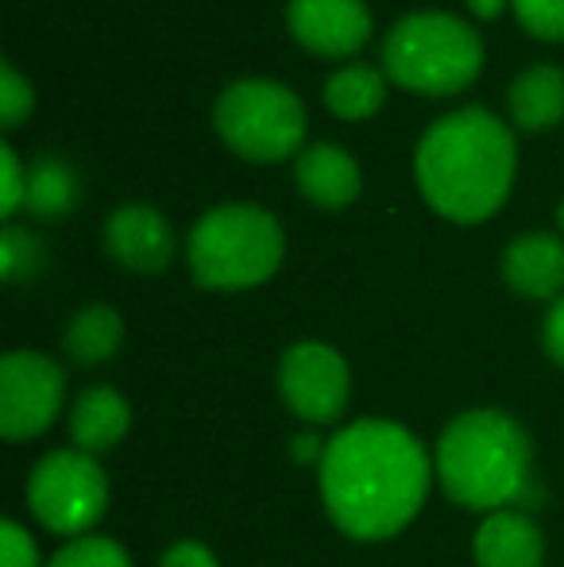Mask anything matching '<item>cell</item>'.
Returning <instances> with one entry per match:
<instances>
[{
	"instance_id": "ffe728a7",
	"label": "cell",
	"mask_w": 564,
	"mask_h": 567,
	"mask_svg": "<svg viewBox=\"0 0 564 567\" xmlns=\"http://www.w3.org/2000/svg\"><path fill=\"white\" fill-rule=\"evenodd\" d=\"M47 267V247L39 236H31V228L4 225L0 231V275L4 282H28Z\"/></svg>"
},
{
	"instance_id": "484cf974",
	"label": "cell",
	"mask_w": 564,
	"mask_h": 567,
	"mask_svg": "<svg viewBox=\"0 0 564 567\" xmlns=\"http://www.w3.org/2000/svg\"><path fill=\"white\" fill-rule=\"evenodd\" d=\"M163 567H221V564L202 540H178V545L166 548Z\"/></svg>"
},
{
	"instance_id": "7c38bea8",
	"label": "cell",
	"mask_w": 564,
	"mask_h": 567,
	"mask_svg": "<svg viewBox=\"0 0 564 567\" xmlns=\"http://www.w3.org/2000/svg\"><path fill=\"white\" fill-rule=\"evenodd\" d=\"M503 278L522 298H561L564 239L557 231H522L503 251Z\"/></svg>"
},
{
	"instance_id": "e0dca14e",
	"label": "cell",
	"mask_w": 564,
	"mask_h": 567,
	"mask_svg": "<svg viewBox=\"0 0 564 567\" xmlns=\"http://www.w3.org/2000/svg\"><path fill=\"white\" fill-rule=\"evenodd\" d=\"M82 202V178H78L74 163L62 155H39L28 166V202L23 209L35 213L43 220L70 217Z\"/></svg>"
},
{
	"instance_id": "9a60e30c",
	"label": "cell",
	"mask_w": 564,
	"mask_h": 567,
	"mask_svg": "<svg viewBox=\"0 0 564 567\" xmlns=\"http://www.w3.org/2000/svg\"><path fill=\"white\" fill-rule=\"evenodd\" d=\"M132 410L124 402V394H116L113 386H90L78 398L74 413H70V436H74V449L98 455L109 452L129 436Z\"/></svg>"
},
{
	"instance_id": "d6986e66",
	"label": "cell",
	"mask_w": 564,
	"mask_h": 567,
	"mask_svg": "<svg viewBox=\"0 0 564 567\" xmlns=\"http://www.w3.org/2000/svg\"><path fill=\"white\" fill-rule=\"evenodd\" d=\"M387 97V82L376 66H363V62H352V66H340L337 74L325 82V105L332 109L340 120H363L371 116Z\"/></svg>"
},
{
	"instance_id": "30bf717a",
	"label": "cell",
	"mask_w": 564,
	"mask_h": 567,
	"mask_svg": "<svg viewBox=\"0 0 564 567\" xmlns=\"http://www.w3.org/2000/svg\"><path fill=\"white\" fill-rule=\"evenodd\" d=\"M286 23L306 51L325 59L360 51L371 35V12L363 0H290Z\"/></svg>"
},
{
	"instance_id": "7a4b0ae2",
	"label": "cell",
	"mask_w": 564,
	"mask_h": 567,
	"mask_svg": "<svg viewBox=\"0 0 564 567\" xmlns=\"http://www.w3.org/2000/svg\"><path fill=\"white\" fill-rule=\"evenodd\" d=\"M514 135L480 105L433 120L414 151V174L425 202L441 217L475 225L506 202L514 182Z\"/></svg>"
},
{
	"instance_id": "f1b7e54d",
	"label": "cell",
	"mask_w": 564,
	"mask_h": 567,
	"mask_svg": "<svg viewBox=\"0 0 564 567\" xmlns=\"http://www.w3.org/2000/svg\"><path fill=\"white\" fill-rule=\"evenodd\" d=\"M557 225H561V231H564V202L557 205Z\"/></svg>"
},
{
	"instance_id": "5b68a950",
	"label": "cell",
	"mask_w": 564,
	"mask_h": 567,
	"mask_svg": "<svg viewBox=\"0 0 564 567\" xmlns=\"http://www.w3.org/2000/svg\"><path fill=\"white\" fill-rule=\"evenodd\" d=\"M383 66L394 82L414 93H457L480 74L483 43L460 16L422 8L394 20V28L387 31Z\"/></svg>"
},
{
	"instance_id": "8992f818",
	"label": "cell",
	"mask_w": 564,
	"mask_h": 567,
	"mask_svg": "<svg viewBox=\"0 0 564 567\" xmlns=\"http://www.w3.org/2000/svg\"><path fill=\"white\" fill-rule=\"evenodd\" d=\"M217 135L252 163H275L306 140V109L290 85L275 78H236L213 101Z\"/></svg>"
},
{
	"instance_id": "3957f363",
	"label": "cell",
	"mask_w": 564,
	"mask_h": 567,
	"mask_svg": "<svg viewBox=\"0 0 564 567\" xmlns=\"http://www.w3.org/2000/svg\"><path fill=\"white\" fill-rule=\"evenodd\" d=\"M437 478L468 509L499 514L530 486V436L503 410L460 413L437 444Z\"/></svg>"
},
{
	"instance_id": "4316f807",
	"label": "cell",
	"mask_w": 564,
	"mask_h": 567,
	"mask_svg": "<svg viewBox=\"0 0 564 567\" xmlns=\"http://www.w3.org/2000/svg\"><path fill=\"white\" fill-rule=\"evenodd\" d=\"M542 340H545V355H550L553 363H561V367H564V293H561L557 301H553L550 317H545Z\"/></svg>"
},
{
	"instance_id": "d4e9b609",
	"label": "cell",
	"mask_w": 564,
	"mask_h": 567,
	"mask_svg": "<svg viewBox=\"0 0 564 567\" xmlns=\"http://www.w3.org/2000/svg\"><path fill=\"white\" fill-rule=\"evenodd\" d=\"M0 540H4V564H0V567H39L35 540L23 533V525L4 522V529H0Z\"/></svg>"
},
{
	"instance_id": "8fae6325",
	"label": "cell",
	"mask_w": 564,
	"mask_h": 567,
	"mask_svg": "<svg viewBox=\"0 0 564 567\" xmlns=\"http://www.w3.org/2000/svg\"><path fill=\"white\" fill-rule=\"evenodd\" d=\"M105 247L124 270L158 275L174 259V228L155 205H116L105 220Z\"/></svg>"
},
{
	"instance_id": "83f0119b",
	"label": "cell",
	"mask_w": 564,
	"mask_h": 567,
	"mask_svg": "<svg viewBox=\"0 0 564 567\" xmlns=\"http://www.w3.org/2000/svg\"><path fill=\"white\" fill-rule=\"evenodd\" d=\"M468 8H472L475 16H495L499 8H503V0H468Z\"/></svg>"
},
{
	"instance_id": "ac0fdd59",
	"label": "cell",
	"mask_w": 564,
	"mask_h": 567,
	"mask_svg": "<svg viewBox=\"0 0 564 567\" xmlns=\"http://www.w3.org/2000/svg\"><path fill=\"white\" fill-rule=\"evenodd\" d=\"M121 337H124V321L113 306H82L70 317L66 332H62V343H66V355L74 359V363L93 367L116 355Z\"/></svg>"
},
{
	"instance_id": "9c48e42d",
	"label": "cell",
	"mask_w": 564,
	"mask_h": 567,
	"mask_svg": "<svg viewBox=\"0 0 564 567\" xmlns=\"http://www.w3.org/2000/svg\"><path fill=\"white\" fill-rule=\"evenodd\" d=\"M348 386H352L348 363L337 348L321 340L294 343L279 359V390L301 421H314V425L337 421L348 405Z\"/></svg>"
},
{
	"instance_id": "2e32d148",
	"label": "cell",
	"mask_w": 564,
	"mask_h": 567,
	"mask_svg": "<svg viewBox=\"0 0 564 567\" xmlns=\"http://www.w3.org/2000/svg\"><path fill=\"white\" fill-rule=\"evenodd\" d=\"M511 116L519 127L526 132H542L564 120V70L550 66V62H537L526 66L519 78L511 82Z\"/></svg>"
},
{
	"instance_id": "6da1fadb",
	"label": "cell",
	"mask_w": 564,
	"mask_h": 567,
	"mask_svg": "<svg viewBox=\"0 0 564 567\" xmlns=\"http://www.w3.org/2000/svg\"><path fill=\"white\" fill-rule=\"evenodd\" d=\"M429 455L394 421H356L321 455V498L340 533L387 540L402 533L429 494Z\"/></svg>"
},
{
	"instance_id": "cb8c5ba5",
	"label": "cell",
	"mask_w": 564,
	"mask_h": 567,
	"mask_svg": "<svg viewBox=\"0 0 564 567\" xmlns=\"http://www.w3.org/2000/svg\"><path fill=\"white\" fill-rule=\"evenodd\" d=\"M0 166H4V205H0V213L12 217L28 202V171L20 166V158H16V151L8 143H0Z\"/></svg>"
},
{
	"instance_id": "603a6c76",
	"label": "cell",
	"mask_w": 564,
	"mask_h": 567,
	"mask_svg": "<svg viewBox=\"0 0 564 567\" xmlns=\"http://www.w3.org/2000/svg\"><path fill=\"white\" fill-rule=\"evenodd\" d=\"M519 23L537 39H564V0H511Z\"/></svg>"
},
{
	"instance_id": "ba28073f",
	"label": "cell",
	"mask_w": 564,
	"mask_h": 567,
	"mask_svg": "<svg viewBox=\"0 0 564 567\" xmlns=\"http://www.w3.org/2000/svg\"><path fill=\"white\" fill-rule=\"evenodd\" d=\"M66 379L51 355L8 351L0 359V433L8 441H31L47 433L62 410Z\"/></svg>"
},
{
	"instance_id": "4fadbf2b",
	"label": "cell",
	"mask_w": 564,
	"mask_h": 567,
	"mask_svg": "<svg viewBox=\"0 0 564 567\" xmlns=\"http://www.w3.org/2000/svg\"><path fill=\"white\" fill-rule=\"evenodd\" d=\"M294 178L306 202H314L317 209H345L360 194V166L337 143H309L298 151V166Z\"/></svg>"
},
{
	"instance_id": "7402d4cb",
	"label": "cell",
	"mask_w": 564,
	"mask_h": 567,
	"mask_svg": "<svg viewBox=\"0 0 564 567\" xmlns=\"http://www.w3.org/2000/svg\"><path fill=\"white\" fill-rule=\"evenodd\" d=\"M31 105H35V93H31L28 78L4 59L0 62V124L16 127L23 116H31Z\"/></svg>"
},
{
	"instance_id": "52a82bcc",
	"label": "cell",
	"mask_w": 564,
	"mask_h": 567,
	"mask_svg": "<svg viewBox=\"0 0 564 567\" xmlns=\"http://www.w3.org/2000/svg\"><path fill=\"white\" fill-rule=\"evenodd\" d=\"M28 506L51 533L85 537L109 509V478L90 452L59 449L31 471Z\"/></svg>"
},
{
	"instance_id": "277c9868",
	"label": "cell",
	"mask_w": 564,
	"mask_h": 567,
	"mask_svg": "<svg viewBox=\"0 0 564 567\" xmlns=\"http://www.w3.org/2000/svg\"><path fill=\"white\" fill-rule=\"evenodd\" d=\"M283 228L264 205H213L189 231V270L205 290H248L279 270Z\"/></svg>"
},
{
	"instance_id": "5bb4252c",
	"label": "cell",
	"mask_w": 564,
	"mask_h": 567,
	"mask_svg": "<svg viewBox=\"0 0 564 567\" xmlns=\"http://www.w3.org/2000/svg\"><path fill=\"white\" fill-rule=\"evenodd\" d=\"M545 540L526 514L499 509L475 533V564L480 567H542Z\"/></svg>"
},
{
	"instance_id": "44dd1931",
	"label": "cell",
	"mask_w": 564,
	"mask_h": 567,
	"mask_svg": "<svg viewBox=\"0 0 564 567\" xmlns=\"http://www.w3.org/2000/svg\"><path fill=\"white\" fill-rule=\"evenodd\" d=\"M47 567H132L129 553L109 537H74Z\"/></svg>"
}]
</instances>
